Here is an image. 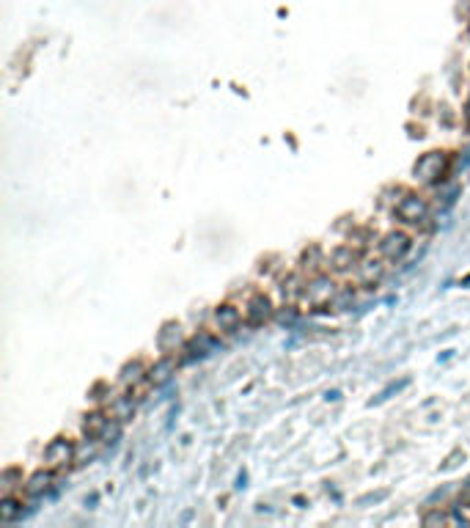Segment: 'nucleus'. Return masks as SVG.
Masks as SVG:
<instances>
[{
    "label": "nucleus",
    "instance_id": "1",
    "mask_svg": "<svg viewBox=\"0 0 470 528\" xmlns=\"http://www.w3.org/2000/svg\"><path fill=\"white\" fill-rule=\"evenodd\" d=\"M446 171V154L443 152H429L415 163V179L421 182H437Z\"/></svg>",
    "mask_w": 470,
    "mask_h": 528
},
{
    "label": "nucleus",
    "instance_id": "2",
    "mask_svg": "<svg viewBox=\"0 0 470 528\" xmlns=\"http://www.w3.org/2000/svg\"><path fill=\"white\" fill-rule=\"evenodd\" d=\"M426 212H429V207H426V201L421 198V195H405L399 204H396V215H399V221H405V223H421L423 218H426Z\"/></svg>",
    "mask_w": 470,
    "mask_h": 528
},
{
    "label": "nucleus",
    "instance_id": "3",
    "mask_svg": "<svg viewBox=\"0 0 470 528\" xmlns=\"http://www.w3.org/2000/svg\"><path fill=\"white\" fill-rule=\"evenodd\" d=\"M407 250H410V237L402 234V232H394V234H388L380 242V253H382L385 259H391V262L405 259Z\"/></svg>",
    "mask_w": 470,
    "mask_h": 528
},
{
    "label": "nucleus",
    "instance_id": "4",
    "mask_svg": "<svg viewBox=\"0 0 470 528\" xmlns=\"http://www.w3.org/2000/svg\"><path fill=\"white\" fill-rule=\"evenodd\" d=\"M72 457H74V446L69 440H53L44 451V460L50 468H63L66 463H72Z\"/></svg>",
    "mask_w": 470,
    "mask_h": 528
},
{
    "label": "nucleus",
    "instance_id": "5",
    "mask_svg": "<svg viewBox=\"0 0 470 528\" xmlns=\"http://www.w3.org/2000/svg\"><path fill=\"white\" fill-rule=\"evenodd\" d=\"M248 322L250 325H261L264 319H270V314H273V303L264 297V294H256L250 303H248Z\"/></svg>",
    "mask_w": 470,
    "mask_h": 528
},
{
    "label": "nucleus",
    "instance_id": "6",
    "mask_svg": "<svg viewBox=\"0 0 470 528\" xmlns=\"http://www.w3.org/2000/svg\"><path fill=\"white\" fill-rule=\"evenodd\" d=\"M336 284L330 281V278H316L311 287H308V300L314 303V305H325V303H330L333 300V294H336V289H333Z\"/></svg>",
    "mask_w": 470,
    "mask_h": 528
},
{
    "label": "nucleus",
    "instance_id": "7",
    "mask_svg": "<svg viewBox=\"0 0 470 528\" xmlns=\"http://www.w3.org/2000/svg\"><path fill=\"white\" fill-rule=\"evenodd\" d=\"M53 481H56V476H53L50 470H36V473L28 479L25 493H28L31 498H39V495H44V493L53 487Z\"/></svg>",
    "mask_w": 470,
    "mask_h": 528
},
{
    "label": "nucleus",
    "instance_id": "8",
    "mask_svg": "<svg viewBox=\"0 0 470 528\" xmlns=\"http://www.w3.org/2000/svg\"><path fill=\"white\" fill-rule=\"evenodd\" d=\"M215 322H218L220 330H236L239 322H242V314H239V308H234V305H220V308L215 311Z\"/></svg>",
    "mask_w": 470,
    "mask_h": 528
},
{
    "label": "nucleus",
    "instance_id": "9",
    "mask_svg": "<svg viewBox=\"0 0 470 528\" xmlns=\"http://www.w3.org/2000/svg\"><path fill=\"white\" fill-rule=\"evenodd\" d=\"M86 432H91V435H102V429L108 426V418L105 415H99V413H91V415H86Z\"/></svg>",
    "mask_w": 470,
    "mask_h": 528
},
{
    "label": "nucleus",
    "instance_id": "10",
    "mask_svg": "<svg viewBox=\"0 0 470 528\" xmlns=\"http://www.w3.org/2000/svg\"><path fill=\"white\" fill-rule=\"evenodd\" d=\"M171 369H174V363H171V360H163V363H157V366L149 371V377L160 385V383H165V380L171 377Z\"/></svg>",
    "mask_w": 470,
    "mask_h": 528
},
{
    "label": "nucleus",
    "instance_id": "11",
    "mask_svg": "<svg viewBox=\"0 0 470 528\" xmlns=\"http://www.w3.org/2000/svg\"><path fill=\"white\" fill-rule=\"evenodd\" d=\"M17 515H19V504L11 501V498H6V501L0 504V520L11 523V520H17Z\"/></svg>",
    "mask_w": 470,
    "mask_h": 528
},
{
    "label": "nucleus",
    "instance_id": "12",
    "mask_svg": "<svg viewBox=\"0 0 470 528\" xmlns=\"http://www.w3.org/2000/svg\"><path fill=\"white\" fill-rule=\"evenodd\" d=\"M190 350H198V355H206V352L215 350V339H212V336H206V333H201V336L190 344Z\"/></svg>",
    "mask_w": 470,
    "mask_h": 528
},
{
    "label": "nucleus",
    "instance_id": "13",
    "mask_svg": "<svg viewBox=\"0 0 470 528\" xmlns=\"http://www.w3.org/2000/svg\"><path fill=\"white\" fill-rule=\"evenodd\" d=\"M333 262H336V267H339V270H347V267L355 262V253L350 250V248H341V250H336V253H333Z\"/></svg>",
    "mask_w": 470,
    "mask_h": 528
},
{
    "label": "nucleus",
    "instance_id": "14",
    "mask_svg": "<svg viewBox=\"0 0 470 528\" xmlns=\"http://www.w3.org/2000/svg\"><path fill=\"white\" fill-rule=\"evenodd\" d=\"M135 410V405H132V399H121L116 408H113V418H118V421H124L129 413Z\"/></svg>",
    "mask_w": 470,
    "mask_h": 528
},
{
    "label": "nucleus",
    "instance_id": "15",
    "mask_svg": "<svg viewBox=\"0 0 470 528\" xmlns=\"http://www.w3.org/2000/svg\"><path fill=\"white\" fill-rule=\"evenodd\" d=\"M407 383H410V380H402V383H396V385H388V388H385V391L380 394V399H377V402H382V399H388L391 394H396V391H402V388H407Z\"/></svg>",
    "mask_w": 470,
    "mask_h": 528
},
{
    "label": "nucleus",
    "instance_id": "16",
    "mask_svg": "<svg viewBox=\"0 0 470 528\" xmlns=\"http://www.w3.org/2000/svg\"><path fill=\"white\" fill-rule=\"evenodd\" d=\"M465 118H468V124H470V102H468V113H465Z\"/></svg>",
    "mask_w": 470,
    "mask_h": 528
}]
</instances>
